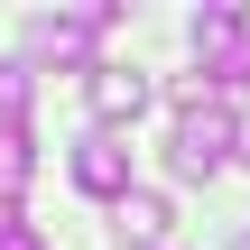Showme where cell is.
Segmentation results:
<instances>
[{"mask_svg": "<svg viewBox=\"0 0 250 250\" xmlns=\"http://www.w3.org/2000/svg\"><path fill=\"white\" fill-rule=\"evenodd\" d=\"M167 158H176V176H213L223 158H241V121L213 102V83H204V74H186V83H176V130H167Z\"/></svg>", "mask_w": 250, "mask_h": 250, "instance_id": "obj_1", "label": "cell"}, {"mask_svg": "<svg viewBox=\"0 0 250 250\" xmlns=\"http://www.w3.org/2000/svg\"><path fill=\"white\" fill-rule=\"evenodd\" d=\"M111 28V9L93 0V9H46V19H28V56H56V65H83L93 74V37Z\"/></svg>", "mask_w": 250, "mask_h": 250, "instance_id": "obj_2", "label": "cell"}, {"mask_svg": "<svg viewBox=\"0 0 250 250\" xmlns=\"http://www.w3.org/2000/svg\"><path fill=\"white\" fill-rule=\"evenodd\" d=\"M74 186L102 195V204H130V195H139V186H130V139H121V130H93V139L74 148Z\"/></svg>", "mask_w": 250, "mask_h": 250, "instance_id": "obj_3", "label": "cell"}, {"mask_svg": "<svg viewBox=\"0 0 250 250\" xmlns=\"http://www.w3.org/2000/svg\"><path fill=\"white\" fill-rule=\"evenodd\" d=\"M83 102H93V121H102V130H121V121H139V111H148V83H139V74H121V65H93V74H83Z\"/></svg>", "mask_w": 250, "mask_h": 250, "instance_id": "obj_4", "label": "cell"}, {"mask_svg": "<svg viewBox=\"0 0 250 250\" xmlns=\"http://www.w3.org/2000/svg\"><path fill=\"white\" fill-rule=\"evenodd\" d=\"M186 37H195V56H204V65H223V56H232V46L250 37V19L232 9V0H223V9H195V28H186Z\"/></svg>", "mask_w": 250, "mask_h": 250, "instance_id": "obj_5", "label": "cell"}, {"mask_svg": "<svg viewBox=\"0 0 250 250\" xmlns=\"http://www.w3.org/2000/svg\"><path fill=\"white\" fill-rule=\"evenodd\" d=\"M28 176H37V139L28 130H0V213H19Z\"/></svg>", "mask_w": 250, "mask_h": 250, "instance_id": "obj_6", "label": "cell"}, {"mask_svg": "<svg viewBox=\"0 0 250 250\" xmlns=\"http://www.w3.org/2000/svg\"><path fill=\"white\" fill-rule=\"evenodd\" d=\"M28 102H37V65H0V130H28Z\"/></svg>", "mask_w": 250, "mask_h": 250, "instance_id": "obj_7", "label": "cell"}, {"mask_svg": "<svg viewBox=\"0 0 250 250\" xmlns=\"http://www.w3.org/2000/svg\"><path fill=\"white\" fill-rule=\"evenodd\" d=\"M121 223H130L139 241H158V232H167V195H148V186H139V195L121 204Z\"/></svg>", "mask_w": 250, "mask_h": 250, "instance_id": "obj_8", "label": "cell"}, {"mask_svg": "<svg viewBox=\"0 0 250 250\" xmlns=\"http://www.w3.org/2000/svg\"><path fill=\"white\" fill-rule=\"evenodd\" d=\"M204 83H223V93H250V37L223 56V65H204Z\"/></svg>", "mask_w": 250, "mask_h": 250, "instance_id": "obj_9", "label": "cell"}, {"mask_svg": "<svg viewBox=\"0 0 250 250\" xmlns=\"http://www.w3.org/2000/svg\"><path fill=\"white\" fill-rule=\"evenodd\" d=\"M0 250H46V241H37V223H19V213H0Z\"/></svg>", "mask_w": 250, "mask_h": 250, "instance_id": "obj_10", "label": "cell"}, {"mask_svg": "<svg viewBox=\"0 0 250 250\" xmlns=\"http://www.w3.org/2000/svg\"><path fill=\"white\" fill-rule=\"evenodd\" d=\"M241 167H250V121H241Z\"/></svg>", "mask_w": 250, "mask_h": 250, "instance_id": "obj_11", "label": "cell"}, {"mask_svg": "<svg viewBox=\"0 0 250 250\" xmlns=\"http://www.w3.org/2000/svg\"><path fill=\"white\" fill-rule=\"evenodd\" d=\"M232 250H250V232H241V241H232Z\"/></svg>", "mask_w": 250, "mask_h": 250, "instance_id": "obj_12", "label": "cell"}]
</instances>
